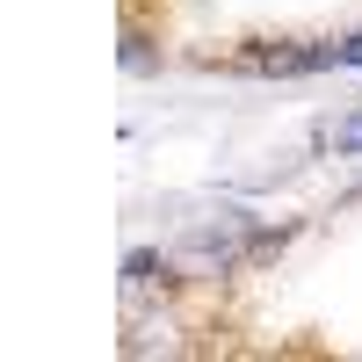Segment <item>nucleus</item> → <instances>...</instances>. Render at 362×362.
Returning a JSON list of instances; mask_svg holds the SVG:
<instances>
[{
	"label": "nucleus",
	"mask_w": 362,
	"mask_h": 362,
	"mask_svg": "<svg viewBox=\"0 0 362 362\" xmlns=\"http://www.w3.org/2000/svg\"><path fill=\"white\" fill-rule=\"evenodd\" d=\"M239 225H247V218H225V225H203V232H189V247H196L203 261H218V268H232V261H239Z\"/></svg>",
	"instance_id": "1"
},
{
	"label": "nucleus",
	"mask_w": 362,
	"mask_h": 362,
	"mask_svg": "<svg viewBox=\"0 0 362 362\" xmlns=\"http://www.w3.org/2000/svg\"><path fill=\"white\" fill-rule=\"evenodd\" d=\"M124 283H167V261H160L153 247H131V254H124Z\"/></svg>",
	"instance_id": "2"
},
{
	"label": "nucleus",
	"mask_w": 362,
	"mask_h": 362,
	"mask_svg": "<svg viewBox=\"0 0 362 362\" xmlns=\"http://www.w3.org/2000/svg\"><path fill=\"white\" fill-rule=\"evenodd\" d=\"M124 73H160V58H153V44H145L138 29L124 37Z\"/></svg>",
	"instance_id": "3"
},
{
	"label": "nucleus",
	"mask_w": 362,
	"mask_h": 362,
	"mask_svg": "<svg viewBox=\"0 0 362 362\" xmlns=\"http://www.w3.org/2000/svg\"><path fill=\"white\" fill-rule=\"evenodd\" d=\"M326 138H334V153H362V109L348 116V124H334Z\"/></svg>",
	"instance_id": "4"
},
{
	"label": "nucleus",
	"mask_w": 362,
	"mask_h": 362,
	"mask_svg": "<svg viewBox=\"0 0 362 362\" xmlns=\"http://www.w3.org/2000/svg\"><path fill=\"white\" fill-rule=\"evenodd\" d=\"M283 247H290V225H276V232H254V247H247V254H254V261H268V254H283Z\"/></svg>",
	"instance_id": "5"
},
{
	"label": "nucleus",
	"mask_w": 362,
	"mask_h": 362,
	"mask_svg": "<svg viewBox=\"0 0 362 362\" xmlns=\"http://www.w3.org/2000/svg\"><path fill=\"white\" fill-rule=\"evenodd\" d=\"M334 66H355V73H362V37H341V44H334Z\"/></svg>",
	"instance_id": "6"
}]
</instances>
